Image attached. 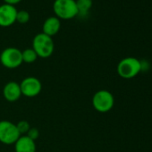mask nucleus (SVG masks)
Instances as JSON below:
<instances>
[{
  "label": "nucleus",
  "mask_w": 152,
  "mask_h": 152,
  "mask_svg": "<svg viewBox=\"0 0 152 152\" xmlns=\"http://www.w3.org/2000/svg\"><path fill=\"white\" fill-rule=\"evenodd\" d=\"M117 73L123 79H132L141 72L140 61L135 57L128 56L123 58L117 64Z\"/></svg>",
  "instance_id": "nucleus-1"
},
{
  "label": "nucleus",
  "mask_w": 152,
  "mask_h": 152,
  "mask_svg": "<svg viewBox=\"0 0 152 152\" xmlns=\"http://www.w3.org/2000/svg\"><path fill=\"white\" fill-rule=\"evenodd\" d=\"M32 48L36 52L38 57L48 58L52 56L55 49V44L51 37L41 32L33 38Z\"/></svg>",
  "instance_id": "nucleus-2"
},
{
  "label": "nucleus",
  "mask_w": 152,
  "mask_h": 152,
  "mask_svg": "<svg viewBox=\"0 0 152 152\" xmlns=\"http://www.w3.org/2000/svg\"><path fill=\"white\" fill-rule=\"evenodd\" d=\"M53 11L59 20H71L78 15L75 0H55Z\"/></svg>",
  "instance_id": "nucleus-3"
},
{
  "label": "nucleus",
  "mask_w": 152,
  "mask_h": 152,
  "mask_svg": "<svg viewBox=\"0 0 152 152\" xmlns=\"http://www.w3.org/2000/svg\"><path fill=\"white\" fill-rule=\"evenodd\" d=\"M115 105V98L113 94L107 90L98 91L92 97V106L94 109L99 113L109 112Z\"/></svg>",
  "instance_id": "nucleus-4"
},
{
  "label": "nucleus",
  "mask_w": 152,
  "mask_h": 152,
  "mask_svg": "<svg viewBox=\"0 0 152 152\" xmlns=\"http://www.w3.org/2000/svg\"><path fill=\"white\" fill-rule=\"evenodd\" d=\"M21 134L16 127V124L8 121H0V142L6 145H12L16 142Z\"/></svg>",
  "instance_id": "nucleus-5"
},
{
  "label": "nucleus",
  "mask_w": 152,
  "mask_h": 152,
  "mask_svg": "<svg viewBox=\"0 0 152 152\" xmlns=\"http://www.w3.org/2000/svg\"><path fill=\"white\" fill-rule=\"evenodd\" d=\"M0 62L7 69H15L22 65V51L16 48H7L0 54Z\"/></svg>",
  "instance_id": "nucleus-6"
},
{
  "label": "nucleus",
  "mask_w": 152,
  "mask_h": 152,
  "mask_svg": "<svg viewBox=\"0 0 152 152\" xmlns=\"http://www.w3.org/2000/svg\"><path fill=\"white\" fill-rule=\"evenodd\" d=\"M20 87L22 95L27 98L37 97L42 90V84L40 81L33 76H29V77L24 78L21 82Z\"/></svg>",
  "instance_id": "nucleus-7"
},
{
  "label": "nucleus",
  "mask_w": 152,
  "mask_h": 152,
  "mask_svg": "<svg viewBox=\"0 0 152 152\" xmlns=\"http://www.w3.org/2000/svg\"><path fill=\"white\" fill-rule=\"evenodd\" d=\"M17 9L14 6L4 4L0 6V27H10L16 22Z\"/></svg>",
  "instance_id": "nucleus-8"
},
{
  "label": "nucleus",
  "mask_w": 152,
  "mask_h": 152,
  "mask_svg": "<svg viewBox=\"0 0 152 152\" xmlns=\"http://www.w3.org/2000/svg\"><path fill=\"white\" fill-rule=\"evenodd\" d=\"M3 95H4L5 99L8 102L17 101L23 96L20 83H15V82L7 83L3 89Z\"/></svg>",
  "instance_id": "nucleus-9"
},
{
  "label": "nucleus",
  "mask_w": 152,
  "mask_h": 152,
  "mask_svg": "<svg viewBox=\"0 0 152 152\" xmlns=\"http://www.w3.org/2000/svg\"><path fill=\"white\" fill-rule=\"evenodd\" d=\"M35 140L29 138L27 135H21L15 143V152H36Z\"/></svg>",
  "instance_id": "nucleus-10"
},
{
  "label": "nucleus",
  "mask_w": 152,
  "mask_h": 152,
  "mask_svg": "<svg viewBox=\"0 0 152 152\" xmlns=\"http://www.w3.org/2000/svg\"><path fill=\"white\" fill-rule=\"evenodd\" d=\"M61 28V22L56 16H50L46 19L42 26V32L49 37H53L58 33Z\"/></svg>",
  "instance_id": "nucleus-11"
},
{
  "label": "nucleus",
  "mask_w": 152,
  "mask_h": 152,
  "mask_svg": "<svg viewBox=\"0 0 152 152\" xmlns=\"http://www.w3.org/2000/svg\"><path fill=\"white\" fill-rule=\"evenodd\" d=\"M78 9V15H86L92 7V0H75Z\"/></svg>",
  "instance_id": "nucleus-12"
},
{
  "label": "nucleus",
  "mask_w": 152,
  "mask_h": 152,
  "mask_svg": "<svg viewBox=\"0 0 152 152\" xmlns=\"http://www.w3.org/2000/svg\"><path fill=\"white\" fill-rule=\"evenodd\" d=\"M22 57H23V63L32 64L37 60L38 56L36 52L33 50V48H26L23 51H22Z\"/></svg>",
  "instance_id": "nucleus-13"
},
{
  "label": "nucleus",
  "mask_w": 152,
  "mask_h": 152,
  "mask_svg": "<svg viewBox=\"0 0 152 152\" xmlns=\"http://www.w3.org/2000/svg\"><path fill=\"white\" fill-rule=\"evenodd\" d=\"M16 127H17V129H18L21 135H26L27 132H29V130L31 129V125H30L29 122L26 121V120L19 121L16 124Z\"/></svg>",
  "instance_id": "nucleus-14"
},
{
  "label": "nucleus",
  "mask_w": 152,
  "mask_h": 152,
  "mask_svg": "<svg viewBox=\"0 0 152 152\" xmlns=\"http://www.w3.org/2000/svg\"><path fill=\"white\" fill-rule=\"evenodd\" d=\"M30 14L25 11V10H21V11H17V15H16V22L22 24L27 23L30 21Z\"/></svg>",
  "instance_id": "nucleus-15"
},
{
  "label": "nucleus",
  "mask_w": 152,
  "mask_h": 152,
  "mask_svg": "<svg viewBox=\"0 0 152 152\" xmlns=\"http://www.w3.org/2000/svg\"><path fill=\"white\" fill-rule=\"evenodd\" d=\"M29 138H31L33 140H36L39 137V132L37 128L34 127H31V129L29 130V132L26 134Z\"/></svg>",
  "instance_id": "nucleus-16"
},
{
  "label": "nucleus",
  "mask_w": 152,
  "mask_h": 152,
  "mask_svg": "<svg viewBox=\"0 0 152 152\" xmlns=\"http://www.w3.org/2000/svg\"><path fill=\"white\" fill-rule=\"evenodd\" d=\"M22 0H4L5 4H7V5H10V6H15L16 4L20 3Z\"/></svg>",
  "instance_id": "nucleus-17"
}]
</instances>
